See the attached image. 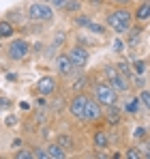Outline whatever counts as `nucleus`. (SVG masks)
Returning a JSON list of instances; mask_svg holds the SVG:
<instances>
[{"label": "nucleus", "mask_w": 150, "mask_h": 159, "mask_svg": "<svg viewBox=\"0 0 150 159\" xmlns=\"http://www.w3.org/2000/svg\"><path fill=\"white\" fill-rule=\"evenodd\" d=\"M137 110H139V101H137V99H131V101L126 103V112H131V114H135Z\"/></svg>", "instance_id": "b1692460"}, {"label": "nucleus", "mask_w": 150, "mask_h": 159, "mask_svg": "<svg viewBox=\"0 0 150 159\" xmlns=\"http://www.w3.org/2000/svg\"><path fill=\"white\" fill-rule=\"evenodd\" d=\"M135 86H137V88H142V86H144V78H142L139 73H137V78H135Z\"/></svg>", "instance_id": "473e14b6"}, {"label": "nucleus", "mask_w": 150, "mask_h": 159, "mask_svg": "<svg viewBox=\"0 0 150 159\" xmlns=\"http://www.w3.org/2000/svg\"><path fill=\"white\" fill-rule=\"evenodd\" d=\"M58 144H60V146H62L64 151H71V148L75 146L73 138H71L69 133H60V135H58Z\"/></svg>", "instance_id": "2eb2a0df"}, {"label": "nucleus", "mask_w": 150, "mask_h": 159, "mask_svg": "<svg viewBox=\"0 0 150 159\" xmlns=\"http://www.w3.org/2000/svg\"><path fill=\"white\" fill-rule=\"evenodd\" d=\"M79 7H82V4H79V0H67V4H64L62 9H64V11H69V13H77V11H79Z\"/></svg>", "instance_id": "f3484780"}, {"label": "nucleus", "mask_w": 150, "mask_h": 159, "mask_svg": "<svg viewBox=\"0 0 150 159\" xmlns=\"http://www.w3.org/2000/svg\"><path fill=\"white\" fill-rule=\"evenodd\" d=\"M69 56H71V60L75 62V67H86V65H88V58H90V56H88V52H86L84 48H77V45H75V48H71Z\"/></svg>", "instance_id": "6e6552de"}, {"label": "nucleus", "mask_w": 150, "mask_h": 159, "mask_svg": "<svg viewBox=\"0 0 150 159\" xmlns=\"http://www.w3.org/2000/svg\"><path fill=\"white\" fill-rule=\"evenodd\" d=\"M88 86V78L86 75H79V78L73 82V90H82V88H86Z\"/></svg>", "instance_id": "aec40b11"}, {"label": "nucleus", "mask_w": 150, "mask_h": 159, "mask_svg": "<svg viewBox=\"0 0 150 159\" xmlns=\"http://www.w3.org/2000/svg\"><path fill=\"white\" fill-rule=\"evenodd\" d=\"M109 84L116 88V93H126V90H129V86H131V84H129V80L122 78L120 73H118V75H114V78H109Z\"/></svg>", "instance_id": "9d476101"}, {"label": "nucleus", "mask_w": 150, "mask_h": 159, "mask_svg": "<svg viewBox=\"0 0 150 159\" xmlns=\"http://www.w3.org/2000/svg\"><path fill=\"white\" fill-rule=\"evenodd\" d=\"M146 135H148L146 127H137V129H135V133H133V138H135V140H146Z\"/></svg>", "instance_id": "393cba45"}, {"label": "nucleus", "mask_w": 150, "mask_h": 159, "mask_svg": "<svg viewBox=\"0 0 150 159\" xmlns=\"http://www.w3.org/2000/svg\"><path fill=\"white\" fill-rule=\"evenodd\" d=\"M146 67H148V65H146L144 60H135V62H133V69H135V73H139V75L146 73Z\"/></svg>", "instance_id": "412c9836"}, {"label": "nucleus", "mask_w": 150, "mask_h": 159, "mask_svg": "<svg viewBox=\"0 0 150 159\" xmlns=\"http://www.w3.org/2000/svg\"><path fill=\"white\" fill-rule=\"evenodd\" d=\"M105 120L109 125H118L120 123V110H118L116 103L114 106H107V110H105Z\"/></svg>", "instance_id": "9b49d317"}, {"label": "nucleus", "mask_w": 150, "mask_h": 159, "mask_svg": "<svg viewBox=\"0 0 150 159\" xmlns=\"http://www.w3.org/2000/svg\"><path fill=\"white\" fill-rule=\"evenodd\" d=\"M139 2H150V0H139Z\"/></svg>", "instance_id": "f704fd0d"}, {"label": "nucleus", "mask_w": 150, "mask_h": 159, "mask_svg": "<svg viewBox=\"0 0 150 159\" xmlns=\"http://www.w3.org/2000/svg\"><path fill=\"white\" fill-rule=\"evenodd\" d=\"M88 2H92V4H101L103 0H88Z\"/></svg>", "instance_id": "72a5a7b5"}, {"label": "nucleus", "mask_w": 150, "mask_h": 159, "mask_svg": "<svg viewBox=\"0 0 150 159\" xmlns=\"http://www.w3.org/2000/svg\"><path fill=\"white\" fill-rule=\"evenodd\" d=\"M30 52V45H28V41L26 39H15V41H11V45L7 48V56L11 58V60H24L26 56Z\"/></svg>", "instance_id": "20e7f679"}, {"label": "nucleus", "mask_w": 150, "mask_h": 159, "mask_svg": "<svg viewBox=\"0 0 150 159\" xmlns=\"http://www.w3.org/2000/svg\"><path fill=\"white\" fill-rule=\"evenodd\" d=\"M51 7H58V9H62L64 4H67V0H50Z\"/></svg>", "instance_id": "c756f323"}, {"label": "nucleus", "mask_w": 150, "mask_h": 159, "mask_svg": "<svg viewBox=\"0 0 150 159\" xmlns=\"http://www.w3.org/2000/svg\"><path fill=\"white\" fill-rule=\"evenodd\" d=\"M54 88H56V82H54V78H50V75H43V78L37 82V90H39L41 95H51Z\"/></svg>", "instance_id": "1a4fd4ad"}, {"label": "nucleus", "mask_w": 150, "mask_h": 159, "mask_svg": "<svg viewBox=\"0 0 150 159\" xmlns=\"http://www.w3.org/2000/svg\"><path fill=\"white\" fill-rule=\"evenodd\" d=\"M88 30L95 32V34H103V32H105V28L101 26V24H97V22H90V24H88Z\"/></svg>", "instance_id": "4be33fe9"}, {"label": "nucleus", "mask_w": 150, "mask_h": 159, "mask_svg": "<svg viewBox=\"0 0 150 159\" xmlns=\"http://www.w3.org/2000/svg\"><path fill=\"white\" fill-rule=\"evenodd\" d=\"M15 157H17V159H30V157H32V153H30V151H26V148H22V151H17V153H15Z\"/></svg>", "instance_id": "a878e982"}, {"label": "nucleus", "mask_w": 150, "mask_h": 159, "mask_svg": "<svg viewBox=\"0 0 150 159\" xmlns=\"http://www.w3.org/2000/svg\"><path fill=\"white\" fill-rule=\"evenodd\" d=\"M86 101H88V97H86V95H75L73 99H71V103H69V112H71V116H75V118H82V120H84Z\"/></svg>", "instance_id": "39448f33"}, {"label": "nucleus", "mask_w": 150, "mask_h": 159, "mask_svg": "<svg viewBox=\"0 0 150 159\" xmlns=\"http://www.w3.org/2000/svg\"><path fill=\"white\" fill-rule=\"evenodd\" d=\"M95 144L99 148H107L109 146V135L105 131H95Z\"/></svg>", "instance_id": "4468645a"}, {"label": "nucleus", "mask_w": 150, "mask_h": 159, "mask_svg": "<svg viewBox=\"0 0 150 159\" xmlns=\"http://www.w3.org/2000/svg\"><path fill=\"white\" fill-rule=\"evenodd\" d=\"M107 24L112 30H116L118 34L122 32H129L131 30V20H133V11H129V7H120L112 13H107Z\"/></svg>", "instance_id": "f257e3e1"}, {"label": "nucleus", "mask_w": 150, "mask_h": 159, "mask_svg": "<svg viewBox=\"0 0 150 159\" xmlns=\"http://www.w3.org/2000/svg\"><path fill=\"white\" fill-rule=\"evenodd\" d=\"M56 69H58L60 75H71L75 71V62L71 60L69 54H60V56L56 58Z\"/></svg>", "instance_id": "423d86ee"}, {"label": "nucleus", "mask_w": 150, "mask_h": 159, "mask_svg": "<svg viewBox=\"0 0 150 159\" xmlns=\"http://www.w3.org/2000/svg\"><path fill=\"white\" fill-rule=\"evenodd\" d=\"M45 153H47V157H51V159H62L64 155H67V151L58 144V142H54V144H50L47 148H45Z\"/></svg>", "instance_id": "f8f14e48"}, {"label": "nucleus", "mask_w": 150, "mask_h": 159, "mask_svg": "<svg viewBox=\"0 0 150 159\" xmlns=\"http://www.w3.org/2000/svg\"><path fill=\"white\" fill-rule=\"evenodd\" d=\"M126 157H129V159H139V157H144V155L139 153V148L131 146V148H126Z\"/></svg>", "instance_id": "5701e85b"}, {"label": "nucleus", "mask_w": 150, "mask_h": 159, "mask_svg": "<svg viewBox=\"0 0 150 159\" xmlns=\"http://www.w3.org/2000/svg\"><path fill=\"white\" fill-rule=\"evenodd\" d=\"M114 50H116V52H122V50H125V43H122L120 39H118V41H114Z\"/></svg>", "instance_id": "7c9ffc66"}, {"label": "nucleus", "mask_w": 150, "mask_h": 159, "mask_svg": "<svg viewBox=\"0 0 150 159\" xmlns=\"http://www.w3.org/2000/svg\"><path fill=\"white\" fill-rule=\"evenodd\" d=\"M95 99L99 101L101 106H114L116 101H118V93H116V88L112 86V84H105V82H99L97 86H95Z\"/></svg>", "instance_id": "f03ea898"}, {"label": "nucleus", "mask_w": 150, "mask_h": 159, "mask_svg": "<svg viewBox=\"0 0 150 159\" xmlns=\"http://www.w3.org/2000/svg\"><path fill=\"white\" fill-rule=\"evenodd\" d=\"M28 17L32 22H50L51 17H54V11H51L50 4H45V2H34L28 9Z\"/></svg>", "instance_id": "7ed1b4c3"}, {"label": "nucleus", "mask_w": 150, "mask_h": 159, "mask_svg": "<svg viewBox=\"0 0 150 159\" xmlns=\"http://www.w3.org/2000/svg\"><path fill=\"white\" fill-rule=\"evenodd\" d=\"M11 34H13L11 22H0V37H11Z\"/></svg>", "instance_id": "a211bd4d"}, {"label": "nucleus", "mask_w": 150, "mask_h": 159, "mask_svg": "<svg viewBox=\"0 0 150 159\" xmlns=\"http://www.w3.org/2000/svg\"><path fill=\"white\" fill-rule=\"evenodd\" d=\"M105 73H107L109 78H114V75H118V69H114V67H109V65H107V67H105Z\"/></svg>", "instance_id": "c85d7f7f"}, {"label": "nucleus", "mask_w": 150, "mask_h": 159, "mask_svg": "<svg viewBox=\"0 0 150 159\" xmlns=\"http://www.w3.org/2000/svg\"><path fill=\"white\" fill-rule=\"evenodd\" d=\"M101 116H103L101 103L97 99H88L86 101V110H84V120H99Z\"/></svg>", "instance_id": "0eeeda50"}, {"label": "nucleus", "mask_w": 150, "mask_h": 159, "mask_svg": "<svg viewBox=\"0 0 150 159\" xmlns=\"http://www.w3.org/2000/svg\"><path fill=\"white\" fill-rule=\"evenodd\" d=\"M75 22H77V24H79V26H86V28H88V24H90V22H92V20H90V17H86V15H79V17H77V20H75Z\"/></svg>", "instance_id": "bb28decb"}, {"label": "nucleus", "mask_w": 150, "mask_h": 159, "mask_svg": "<svg viewBox=\"0 0 150 159\" xmlns=\"http://www.w3.org/2000/svg\"><path fill=\"white\" fill-rule=\"evenodd\" d=\"M116 69H118V73H120V75H122V78H131V67H129V65H126V62H118V67H116Z\"/></svg>", "instance_id": "6ab92c4d"}, {"label": "nucleus", "mask_w": 150, "mask_h": 159, "mask_svg": "<svg viewBox=\"0 0 150 159\" xmlns=\"http://www.w3.org/2000/svg\"><path fill=\"white\" fill-rule=\"evenodd\" d=\"M133 17H135L137 22H146L150 17V2H142V4L137 7V11L133 13Z\"/></svg>", "instance_id": "ddd939ff"}, {"label": "nucleus", "mask_w": 150, "mask_h": 159, "mask_svg": "<svg viewBox=\"0 0 150 159\" xmlns=\"http://www.w3.org/2000/svg\"><path fill=\"white\" fill-rule=\"evenodd\" d=\"M137 101H139V106L144 107V110H150V93L148 90H142L139 97H137Z\"/></svg>", "instance_id": "dca6fc26"}, {"label": "nucleus", "mask_w": 150, "mask_h": 159, "mask_svg": "<svg viewBox=\"0 0 150 159\" xmlns=\"http://www.w3.org/2000/svg\"><path fill=\"white\" fill-rule=\"evenodd\" d=\"M32 151H34V153H32V157H39V159H45V157H47V153H45L43 148H32Z\"/></svg>", "instance_id": "cd10ccee"}, {"label": "nucleus", "mask_w": 150, "mask_h": 159, "mask_svg": "<svg viewBox=\"0 0 150 159\" xmlns=\"http://www.w3.org/2000/svg\"><path fill=\"white\" fill-rule=\"evenodd\" d=\"M112 2H114V4H118V7H129V2H131V0H112Z\"/></svg>", "instance_id": "2f4dec72"}]
</instances>
